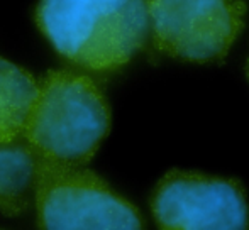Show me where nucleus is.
<instances>
[{"mask_svg": "<svg viewBox=\"0 0 249 230\" xmlns=\"http://www.w3.org/2000/svg\"><path fill=\"white\" fill-rule=\"evenodd\" d=\"M151 208L161 229L234 230L249 227L244 191L234 180L171 171L158 183Z\"/></svg>", "mask_w": 249, "mask_h": 230, "instance_id": "nucleus-5", "label": "nucleus"}, {"mask_svg": "<svg viewBox=\"0 0 249 230\" xmlns=\"http://www.w3.org/2000/svg\"><path fill=\"white\" fill-rule=\"evenodd\" d=\"M248 78H249V61H248Z\"/></svg>", "mask_w": 249, "mask_h": 230, "instance_id": "nucleus-8", "label": "nucleus"}, {"mask_svg": "<svg viewBox=\"0 0 249 230\" xmlns=\"http://www.w3.org/2000/svg\"><path fill=\"white\" fill-rule=\"evenodd\" d=\"M160 53L190 63L220 61L243 29L241 0H148Z\"/></svg>", "mask_w": 249, "mask_h": 230, "instance_id": "nucleus-4", "label": "nucleus"}, {"mask_svg": "<svg viewBox=\"0 0 249 230\" xmlns=\"http://www.w3.org/2000/svg\"><path fill=\"white\" fill-rule=\"evenodd\" d=\"M110 131V107L90 76L51 69L43 76L24 141L44 158L85 166Z\"/></svg>", "mask_w": 249, "mask_h": 230, "instance_id": "nucleus-2", "label": "nucleus"}, {"mask_svg": "<svg viewBox=\"0 0 249 230\" xmlns=\"http://www.w3.org/2000/svg\"><path fill=\"white\" fill-rule=\"evenodd\" d=\"M39 83L27 69L0 58V144L24 137Z\"/></svg>", "mask_w": 249, "mask_h": 230, "instance_id": "nucleus-7", "label": "nucleus"}, {"mask_svg": "<svg viewBox=\"0 0 249 230\" xmlns=\"http://www.w3.org/2000/svg\"><path fill=\"white\" fill-rule=\"evenodd\" d=\"M148 0H39L36 26L63 59L83 71L112 75L142 48Z\"/></svg>", "mask_w": 249, "mask_h": 230, "instance_id": "nucleus-1", "label": "nucleus"}, {"mask_svg": "<svg viewBox=\"0 0 249 230\" xmlns=\"http://www.w3.org/2000/svg\"><path fill=\"white\" fill-rule=\"evenodd\" d=\"M39 152L29 144H0V214L19 217L36 203Z\"/></svg>", "mask_w": 249, "mask_h": 230, "instance_id": "nucleus-6", "label": "nucleus"}, {"mask_svg": "<svg viewBox=\"0 0 249 230\" xmlns=\"http://www.w3.org/2000/svg\"><path fill=\"white\" fill-rule=\"evenodd\" d=\"M37 225L48 230H132L142 220L136 207L78 164L39 154Z\"/></svg>", "mask_w": 249, "mask_h": 230, "instance_id": "nucleus-3", "label": "nucleus"}]
</instances>
